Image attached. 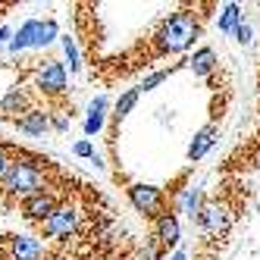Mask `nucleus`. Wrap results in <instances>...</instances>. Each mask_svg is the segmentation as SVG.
<instances>
[{"label": "nucleus", "instance_id": "1", "mask_svg": "<svg viewBox=\"0 0 260 260\" xmlns=\"http://www.w3.org/2000/svg\"><path fill=\"white\" fill-rule=\"evenodd\" d=\"M0 185H4V191L10 198L25 201V198H31V194H38V191L47 188V173H44V166L35 160V157L19 154V157H10L7 176H4V182H0Z\"/></svg>", "mask_w": 260, "mask_h": 260}, {"label": "nucleus", "instance_id": "2", "mask_svg": "<svg viewBox=\"0 0 260 260\" xmlns=\"http://www.w3.org/2000/svg\"><path fill=\"white\" fill-rule=\"evenodd\" d=\"M201 38V19L188 10L170 13L157 31V53H182L185 47H191Z\"/></svg>", "mask_w": 260, "mask_h": 260}, {"label": "nucleus", "instance_id": "3", "mask_svg": "<svg viewBox=\"0 0 260 260\" xmlns=\"http://www.w3.org/2000/svg\"><path fill=\"white\" fill-rule=\"evenodd\" d=\"M235 216H238V204L232 207L229 201H207L194 226L201 229V238L219 241V238H226V232H229V226H232Z\"/></svg>", "mask_w": 260, "mask_h": 260}, {"label": "nucleus", "instance_id": "4", "mask_svg": "<svg viewBox=\"0 0 260 260\" xmlns=\"http://www.w3.org/2000/svg\"><path fill=\"white\" fill-rule=\"evenodd\" d=\"M53 38H57V22H53V19H28L10 38V50L19 53V50H28V47H44Z\"/></svg>", "mask_w": 260, "mask_h": 260}, {"label": "nucleus", "instance_id": "5", "mask_svg": "<svg viewBox=\"0 0 260 260\" xmlns=\"http://www.w3.org/2000/svg\"><path fill=\"white\" fill-rule=\"evenodd\" d=\"M79 222H82L79 207H72V204L66 201L41 222V232H44V238H53V241H69L79 232Z\"/></svg>", "mask_w": 260, "mask_h": 260}, {"label": "nucleus", "instance_id": "6", "mask_svg": "<svg viewBox=\"0 0 260 260\" xmlns=\"http://www.w3.org/2000/svg\"><path fill=\"white\" fill-rule=\"evenodd\" d=\"M125 194H128V201H132V207H135L138 213L151 216V219L170 213V210H166V194H163V188H157V185L132 182V185L125 188Z\"/></svg>", "mask_w": 260, "mask_h": 260}, {"label": "nucleus", "instance_id": "7", "mask_svg": "<svg viewBox=\"0 0 260 260\" xmlns=\"http://www.w3.org/2000/svg\"><path fill=\"white\" fill-rule=\"evenodd\" d=\"M35 88L47 98H60L66 94V66L60 60H47L38 69V79H35Z\"/></svg>", "mask_w": 260, "mask_h": 260}, {"label": "nucleus", "instance_id": "8", "mask_svg": "<svg viewBox=\"0 0 260 260\" xmlns=\"http://www.w3.org/2000/svg\"><path fill=\"white\" fill-rule=\"evenodd\" d=\"M60 207V201H57V194L53 191H38V194H31V198H25L22 204H19V210H22V216L28 219V222H44L53 210Z\"/></svg>", "mask_w": 260, "mask_h": 260}, {"label": "nucleus", "instance_id": "9", "mask_svg": "<svg viewBox=\"0 0 260 260\" xmlns=\"http://www.w3.org/2000/svg\"><path fill=\"white\" fill-rule=\"evenodd\" d=\"M10 260H47L44 245L31 235H13L10 238Z\"/></svg>", "mask_w": 260, "mask_h": 260}, {"label": "nucleus", "instance_id": "10", "mask_svg": "<svg viewBox=\"0 0 260 260\" xmlns=\"http://www.w3.org/2000/svg\"><path fill=\"white\" fill-rule=\"evenodd\" d=\"M154 238H157V245H160V254L179 245L182 229H179L176 213H163V216H157V235H154Z\"/></svg>", "mask_w": 260, "mask_h": 260}, {"label": "nucleus", "instance_id": "11", "mask_svg": "<svg viewBox=\"0 0 260 260\" xmlns=\"http://www.w3.org/2000/svg\"><path fill=\"white\" fill-rule=\"evenodd\" d=\"M16 128H19L22 135H31V138H38V135H44L47 128H50V113L47 110H28V113H22V116H16Z\"/></svg>", "mask_w": 260, "mask_h": 260}, {"label": "nucleus", "instance_id": "12", "mask_svg": "<svg viewBox=\"0 0 260 260\" xmlns=\"http://www.w3.org/2000/svg\"><path fill=\"white\" fill-rule=\"evenodd\" d=\"M216 138H219V125H216V122H210V125H204L201 132H194V138H191V144H188V160L198 163V160L216 144Z\"/></svg>", "mask_w": 260, "mask_h": 260}, {"label": "nucleus", "instance_id": "13", "mask_svg": "<svg viewBox=\"0 0 260 260\" xmlns=\"http://www.w3.org/2000/svg\"><path fill=\"white\" fill-rule=\"evenodd\" d=\"M176 204H179L182 213H188L191 222H198V216H201V210H204V204H207V198H204V188L191 185V188H185L182 194H176Z\"/></svg>", "mask_w": 260, "mask_h": 260}, {"label": "nucleus", "instance_id": "14", "mask_svg": "<svg viewBox=\"0 0 260 260\" xmlns=\"http://www.w3.org/2000/svg\"><path fill=\"white\" fill-rule=\"evenodd\" d=\"M31 110V98H28V91H22V88H10L7 94H4V101H0V113L4 116H16V113H28Z\"/></svg>", "mask_w": 260, "mask_h": 260}, {"label": "nucleus", "instance_id": "15", "mask_svg": "<svg viewBox=\"0 0 260 260\" xmlns=\"http://www.w3.org/2000/svg\"><path fill=\"white\" fill-rule=\"evenodd\" d=\"M107 94H98L94 101H91L88 104V116H85V135H98L101 132V128H104V110H107Z\"/></svg>", "mask_w": 260, "mask_h": 260}, {"label": "nucleus", "instance_id": "16", "mask_svg": "<svg viewBox=\"0 0 260 260\" xmlns=\"http://www.w3.org/2000/svg\"><path fill=\"white\" fill-rule=\"evenodd\" d=\"M185 63H188V69L194 72V76H207V72L216 69V53H213L210 47H201L194 57H191V60H185Z\"/></svg>", "mask_w": 260, "mask_h": 260}, {"label": "nucleus", "instance_id": "17", "mask_svg": "<svg viewBox=\"0 0 260 260\" xmlns=\"http://www.w3.org/2000/svg\"><path fill=\"white\" fill-rule=\"evenodd\" d=\"M138 98H141V91H138V88H128L125 94L116 101V110H113V122H116V125H119L128 113H132V107L138 104Z\"/></svg>", "mask_w": 260, "mask_h": 260}, {"label": "nucleus", "instance_id": "18", "mask_svg": "<svg viewBox=\"0 0 260 260\" xmlns=\"http://www.w3.org/2000/svg\"><path fill=\"white\" fill-rule=\"evenodd\" d=\"M238 22H241L238 4H226V7H222V13H219V31H235Z\"/></svg>", "mask_w": 260, "mask_h": 260}, {"label": "nucleus", "instance_id": "19", "mask_svg": "<svg viewBox=\"0 0 260 260\" xmlns=\"http://www.w3.org/2000/svg\"><path fill=\"white\" fill-rule=\"evenodd\" d=\"M60 44H63V53H66L69 72H79V69H82V60H79V47H76V41H72L69 35H63V38H60Z\"/></svg>", "mask_w": 260, "mask_h": 260}, {"label": "nucleus", "instance_id": "20", "mask_svg": "<svg viewBox=\"0 0 260 260\" xmlns=\"http://www.w3.org/2000/svg\"><path fill=\"white\" fill-rule=\"evenodd\" d=\"M176 69H179V66H170V69H157V72H151V76H147V79L138 85V91H151V88H157L160 82H166V79H170Z\"/></svg>", "mask_w": 260, "mask_h": 260}, {"label": "nucleus", "instance_id": "21", "mask_svg": "<svg viewBox=\"0 0 260 260\" xmlns=\"http://www.w3.org/2000/svg\"><path fill=\"white\" fill-rule=\"evenodd\" d=\"M72 154L85 157V160H94V144H91V141H79L76 147H72Z\"/></svg>", "mask_w": 260, "mask_h": 260}, {"label": "nucleus", "instance_id": "22", "mask_svg": "<svg viewBox=\"0 0 260 260\" xmlns=\"http://www.w3.org/2000/svg\"><path fill=\"white\" fill-rule=\"evenodd\" d=\"M50 128L66 132V128H69V116H66V113H50Z\"/></svg>", "mask_w": 260, "mask_h": 260}, {"label": "nucleus", "instance_id": "23", "mask_svg": "<svg viewBox=\"0 0 260 260\" xmlns=\"http://www.w3.org/2000/svg\"><path fill=\"white\" fill-rule=\"evenodd\" d=\"M235 35H238V44H251V25L248 22H238Z\"/></svg>", "mask_w": 260, "mask_h": 260}, {"label": "nucleus", "instance_id": "24", "mask_svg": "<svg viewBox=\"0 0 260 260\" xmlns=\"http://www.w3.org/2000/svg\"><path fill=\"white\" fill-rule=\"evenodd\" d=\"M7 166H10V154L0 147V182H4V176H7Z\"/></svg>", "mask_w": 260, "mask_h": 260}, {"label": "nucleus", "instance_id": "25", "mask_svg": "<svg viewBox=\"0 0 260 260\" xmlns=\"http://www.w3.org/2000/svg\"><path fill=\"white\" fill-rule=\"evenodd\" d=\"M10 35H13V31H10L7 25H0V41H7V38H10Z\"/></svg>", "mask_w": 260, "mask_h": 260}, {"label": "nucleus", "instance_id": "26", "mask_svg": "<svg viewBox=\"0 0 260 260\" xmlns=\"http://www.w3.org/2000/svg\"><path fill=\"white\" fill-rule=\"evenodd\" d=\"M173 260H188V254H185V251H176V254H173Z\"/></svg>", "mask_w": 260, "mask_h": 260}, {"label": "nucleus", "instance_id": "27", "mask_svg": "<svg viewBox=\"0 0 260 260\" xmlns=\"http://www.w3.org/2000/svg\"><path fill=\"white\" fill-rule=\"evenodd\" d=\"M257 91H260V76H257Z\"/></svg>", "mask_w": 260, "mask_h": 260}, {"label": "nucleus", "instance_id": "28", "mask_svg": "<svg viewBox=\"0 0 260 260\" xmlns=\"http://www.w3.org/2000/svg\"><path fill=\"white\" fill-rule=\"evenodd\" d=\"M0 10H4V4H0Z\"/></svg>", "mask_w": 260, "mask_h": 260}]
</instances>
